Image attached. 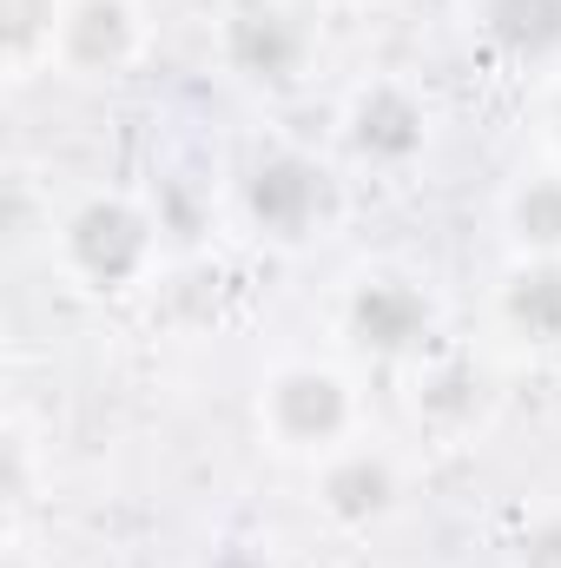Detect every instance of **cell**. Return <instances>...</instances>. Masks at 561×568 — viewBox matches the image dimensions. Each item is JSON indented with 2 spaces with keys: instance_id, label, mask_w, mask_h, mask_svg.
Segmentation results:
<instances>
[{
  "instance_id": "6da1fadb",
  "label": "cell",
  "mask_w": 561,
  "mask_h": 568,
  "mask_svg": "<svg viewBox=\"0 0 561 568\" xmlns=\"http://www.w3.org/2000/svg\"><path fill=\"white\" fill-rule=\"evenodd\" d=\"M60 252H67V265L93 291H126L152 265V225H145L140 205H126V199H86L67 219Z\"/></svg>"
},
{
  "instance_id": "7a4b0ae2",
  "label": "cell",
  "mask_w": 561,
  "mask_h": 568,
  "mask_svg": "<svg viewBox=\"0 0 561 568\" xmlns=\"http://www.w3.org/2000/svg\"><path fill=\"white\" fill-rule=\"evenodd\" d=\"M350 417H357L350 384L337 371H324V364H290V371H278L265 384V424L290 449H330V443H344Z\"/></svg>"
},
{
  "instance_id": "3957f363",
  "label": "cell",
  "mask_w": 561,
  "mask_h": 568,
  "mask_svg": "<svg viewBox=\"0 0 561 568\" xmlns=\"http://www.w3.org/2000/svg\"><path fill=\"white\" fill-rule=\"evenodd\" d=\"M344 331L370 357H417L436 331V304L422 284L377 272V278H357V291L344 297Z\"/></svg>"
},
{
  "instance_id": "277c9868",
  "label": "cell",
  "mask_w": 561,
  "mask_h": 568,
  "mask_svg": "<svg viewBox=\"0 0 561 568\" xmlns=\"http://www.w3.org/2000/svg\"><path fill=\"white\" fill-rule=\"evenodd\" d=\"M245 212L272 239H310L330 219V172L304 152H272L245 179Z\"/></svg>"
},
{
  "instance_id": "5b68a950",
  "label": "cell",
  "mask_w": 561,
  "mask_h": 568,
  "mask_svg": "<svg viewBox=\"0 0 561 568\" xmlns=\"http://www.w3.org/2000/svg\"><path fill=\"white\" fill-rule=\"evenodd\" d=\"M225 60H232V73H245V80H258V87H284V80L304 73L310 33H304L297 13L252 0V7H238V13L225 20Z\"/></svg>"
},
{
  "instance_id": "8992f818",
  "label": "cell",
  "mask_w": 561,
  "mask_h": 568,
  "mask_svg": "<svg viewBox=\"0 0 561 568\" xmlns=\"http://www.w3.org/2000/svg\"><path fill=\"white\" fill-rule=\"evenodd\" d=\"M140 53V7L133 0H67L60 60L80 73H120Z\"/></svg>"
},
{
  "instance_id": "52a82bcc",
  "label": "cell",
  "mask_w": 561,
  "mask_h": 568,
  "mask_svg": "<svg viewBox=\"0 0 561 568\" xmlns=\"http://www.w3.org/2000/svg\"><path fill=\"white\" fill-rule=\"evenodd\" d=\"M429 140V113L404 87H370L357 106H350V145L377 165H410Z\"/></svg>"
},
{
  "instance_id": "ba28073f",
  "label": "cell",
  "mask_w": 561,
  "mask_h": 568,
  "mask_svg": "<svg viewBox=\"0 0 561 568\" xmlns=\"http://www.w3.org/2000/svg\"><path fill=\"white\" fill-rule=\"evenodd\" d=\"M476 27L502 60L542 67L561 53V0H476Z\"/></svg>"
},
{
  "instance_id": "9c48e42d",
  "label": "cell",
  "mask_w": 561,
  "mask_h": 568,
  "mask_svg": "<svg viewBox=\"0 0 561 568\" xmlns=\"http://www.w3.org/2000/svg\"><path fill=\"white\" fill-rule=\"evenodd\" d=\"M324 509L337 523H377L390 503H397V469L377 456V449H344L324 463V483H317Z\"/></svg>"
},
{
  "instance_id": "30bf717a",
  "label": "cell",
  "mask_w": 561,
  "mask_h": 568,
  "mask_svg": "<svg viewBox=\"0 0 561 568\" xmlns=\"http://www.w3.org/2000/svg\"><path fill=\"white\" fill-rule=\"evenodd\" d=\"M502 324L542 351L561 344V258H529L502 284Z\"/></svg>"
},
{
  "instance_id": "8fae6325",
  "label": "cell",
  "mask_w": 561,
  "mask_h": 568,
  "mask_svg": "<svg viewBox=\"0 0 561 568\" xmlns=\"http://www.w3.org/2000/svg\"><path fill=\"white\" fill-rule=\"evenodd\" d=\"M476 404H482V371H476V364H462V357H436V364H422L417 410L429 417V424H469Z\"/></svg>"
},
{
  "instance_id": "7c38bea8",
  "label": "cell",
  "mask_w": 561,
  "mask_h": 568,
  "mask_svg": "<svg viewBox=\"0 0 561 568\" xmlns=\"http://www.w3.org/2000/svg\"><path fill=\"white\" fill-rule=\"evenodd\" d=\"M60 20L67 0H0V47L13 67H33L40 53L60 47Z\"/></svg>"
},
{
  "instance_id": "4fadbf2b",
  "label": "cell",
  "mask_w": 561,
  "mask_h": 568,
  "mask_svg": "<svg viewBox=\"0 0 561 568\" xmlns=\"http://www.w3.org/2000/svg\"><path fill=\"white\" fill-rule=\"evenodd\" d=\"M509 232L522 252L536 258H561V179H529L509 199Z\"/></svg>"
},
{
  "instance_id": "5bb4252c",
  "label": "cell",
  "mask_w": 561,
  "mask_h": 568,
  "mask_svg": "<svg viewBox=\"0 0 561 568\" xmlns=\"http://www.w3.org/2000/svg\"><path fill=\"white\" fill-rule=\"evenodd\" d=\"M516 568H561V516H542L522 529L516 542Z\"/></svg>"
},
{
  "instance_id": "9a60e30c",
  "label": "cell",
  "mask_w": 561,
  "mask_h": 568,
  "mask_svg": "<svg viewBox=\"0 0 561 568\" xmlns=\"http://www.w3.org/2000/svg\"><path fill=\"white\" fill-rule=\"evenodd\" d=\"M212 568H272V562H265V556H252V549H225Z\"/></svg>"
},
{
  "instance_id": "2e32d148",
  "label": "cell",
  "mask_w": 561,
  "mask_h": 568,
  "mask_svg": "<svg viewBox=\"0 0 561 568\" xmlns=\"http://www.w3.org/2000/svg\"><path fill=\"white\" fill-rule=\"evenodd\" d=\"M549 126H555V145H561V100H555V113H549Z\"/></svg>"
}]
</instances>
